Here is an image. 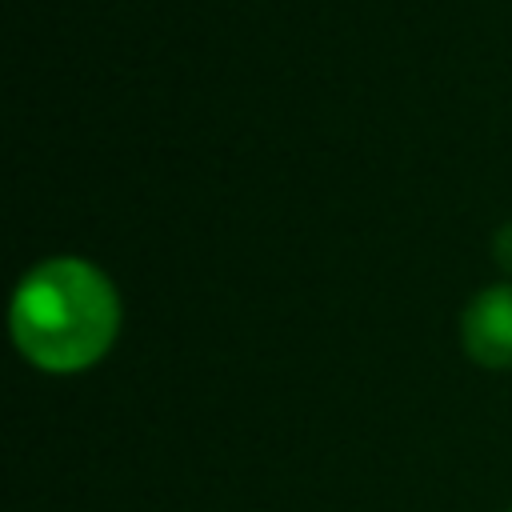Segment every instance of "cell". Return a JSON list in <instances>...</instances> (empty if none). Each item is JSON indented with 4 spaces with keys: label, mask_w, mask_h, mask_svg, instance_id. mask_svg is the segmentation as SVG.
Returning a JSON list of instances; mask_svg holds the SVG:
<instances>
[{
    "label": "cell",
    "mask_w": 512,
    "mask_h": 512,
    "mask_svg": "<svg viewBox=\"0 0 512 512\" xmlns=\"http://www.w3.org/2000/svg\"><path fill=\"white\" fill-rule=\"evenodd\" d=\"M120 300L100 268L76 256L44 260L12 296L16 348L44 372H84L116 340Z\"/></svg>",
    "instance_id": "1"
},
{
    "label": "cell",
    "mask_w": 512,
    "mask_h": 512,
    "mask_svg": "<svg viewBox=\"0 0 512 512\" xmlns=\"http://www.w3.org/2000/svg\"><path fill=\"white\" fill-rule=\"evenodd\" d=\"M464 348L484 368H512V284H496L468 304Z\"/></svg>",
    "instance_id": "2"
},
{
    "label": "cell",
    "mask_w": 512,
    "mask_h": 512,
    "mask_svg": "<svg viewBox=\"0 0 512 512\" xmlns=\"http://www.w3.org/2000/svg\"><path fill=\"white\" fill-rule=\"evenodd\" d=\"M496 260L504 272H512V224L500 228V236H496Z\"/></svg>",
    "instance_id": "3"
}]
</instances>
